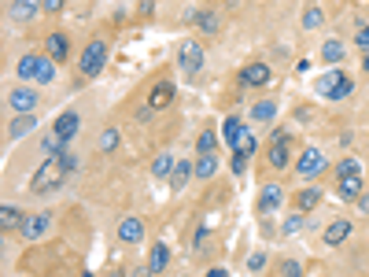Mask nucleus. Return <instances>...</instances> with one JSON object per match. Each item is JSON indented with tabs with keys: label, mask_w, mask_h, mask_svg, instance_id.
Here are the masks:
<instances>
[{
	"label": "nucleus",
	"mask_w": 369,
	"mask_h": 277,
	"mask_svg": "<svg viewBox=\"0 0 369 277\" xmlns=\"http://www.w3.org/2000/svg\"><path fill=\"white\" fill-rule=\"evenodd\" d=\"M133 277H155L152 270H148V266H144V270H133Z\"/></svg>",
	"instance_id": "obj_44"
},
{
	"label": "nucleus",
	"mask_w": 369,
	"mask_h": 277,
	"mask_svg": "<svg viewBox=\"0 0 369 277\" xmlns=\"http://www.w3.org/2000/svg\"><path fill=\"white\" fill-rule=\"evenodd\" d=\"M214 174H218V155L214 152L196 155V177H199V181H211Z\"/></svg>",
	"instance_id": "obj_25"
},
{
	"label": "nucleus",
	"mask_w": 369,
	"mask_h": 277,
	"mask_svg": "<svg viewBox=\"0 0 369 277\" xmlns=\"http://www.w3.org/2000/svg\"><path fill=\"white\" fill-rule=\"evenodd\" d=\"M52 233V211H37V214H30V225H26V241H41V236Z\"/></svg>",
	"instance_id": "obj_20"
},
{
	"label": "nucleus",
	"mask_w": 369,
	"mask_h": 277,
	"mask_svg": "<svg viewBox=\"0 0 369 277\" xmlns=\"http://www.w3.org/2000/svg\"><path fill=\"white\" fill-rule=\"evenodd\" d=\"M174 166H177V159H174L170 152H159L155 159H152V174H155V177H170Z\"/></svg>",
	"instance_id": "obj_30"
},
{
	"label": "nucleus",
	"mask_w": 369,
	"mask_h": 277,
	"mask_svg": "<svg viewBox=\"0 0 369 277\" xmlns=\"http://www.w3.org/2000/svg\"><path fill=\"white\" fill-rule=\"evenodd\" d=\"M56 59H48L41 52H26L23 59L15 63V74L19 82H34V85H52L56 82Z\"/></svg>",
	"instance_id": "obj_1"
},
{
	"label": "nucleus",
	"mask_w": 369,
	"mask_h": 277,
	"mask_svg": "<svg viewBox=\"0 0 369 277\" xmlns=\"http://www.w3.org/2000/svg\"><path fill=\"white\" fill-rule=\"evenodd\" d=\"M78 130H82V115H78V111H63V115H59L56 122H52V133H56V137H63L67 144H71L74 137H78Z\"/></svg>",
	"instance_id": "obj_16"
},
{
	"label": "nucleus",
	"mask_w": 369,
	"mask_h": 277,
	"mask_svg": "<svg viewBox=\"0 0 369 277\" xmlns=\"http://www.w3.org/2000/svg\"><path fill=\"white\" fill-rule=\"evenodd\" d=\"M174 96H177L174 82H170V78H159V82L152 85V93H148V107H152V111H159V107L174 104Z\"/></svg>",
	"instance_id": "obj_14"
},
{
	"label": "nucleus",
	"mask_w": 369,
	"mask_h": 277,
	"mask_svg": "<svg viewBox=\"0 0 369 277\" xmlns=\"http://www.w3.org/2000/svg\"><path fill=\"white\" fill-rule=\"evenodd\" d=\"M277 111H281V104H277L273 96H266V100H255L251 104V118H255L258 126H270L273 118H277Z\"/></svg>",
	"instance_id": "obj_22"
},
{
	"label": "nucleus",
	"mask_w": 369,
	"mask_h": 277,
	"mask_svg": "<svg viewBox=\"0 0 369 277\" xmlns=\"http://www.w3.org/2000/svg\"><path fill=\"white\" fill-rule=\"evenodd\" d=\"M281 277H303V266H299L295 259H284L281 263Z\"/></svg>",
	"instance_id": "obj_37"
},
{
	"label": "nucleus",
	"mask_w": 369,
	"mask_h": 277,
	"mask_svg": "<svg viewBox=\"0 0 369 277\" xmlns=\"http://www.w3.org/2000/svg\"><path fill=\"white\" fill-rule=\"evenodd\" d=\"M281 233H299V211L292 214V219H284V225H281Z\"/></svg>",
	"instance_id": "obj_41"
},
{
	"label": "nucleus",
	"mask_w": 369,
	"mask_h": 277,
	"mask_svg": "<svg viewBox=\"0 0 369 277\" xmlns=\"http://www.w3.org/2000/svg\"><path fill=\"white\" fill-rule=\"evenodd\" d=\"M107 41L104 37H96V41H89L85 48H82V59H78V74L82 78H96L100 71H104V63H107Z\"/></svg>",
	"instance_id": "obj_6"
},
{
	"label": "nucleus",
	"mask_w": 369,
	"mask_h": 277,
	"mask_svg": "<svg viewBox=\"0 0 369 277\" xmlns=\"http://www.w3.org/2000/svg\"><path fill=\"white\" fill-rule=\"evenodd\" d=\"M336 189H340L344 200H358V196L366 192V189H362V177H344V181L336 185Z\"/></svg>",
	"instance_id": "obj_32"
},
{
	"label": "nucleus",
	"mask_w": 369,
	"mask_h": 277,
	"mask_svg": "<svg viewBox=\"0 0 369 277\" xmlns=\"http://www.w3.org/2000/svg\"><path fill=\"white\" fill-rule=\"evenodd\" d=\"M325 196H322V185H306V189H299L292 196V207L299 214H306V211H317V203H322Z\"/></svg>",
	"instance_id": "obj_18"
},
{
	"label": "nucleus",
	"mask_w": 369,
	"mask_h": 277,
	"mask_svg": "<svg viewBox=\"0 0 369 277\" xmlns=\"http://www.w3.org/2000/svg\"><path fill=\"white\" fill-rule=\"evenodd\" d=\"M292 170L303 177V181H317L325 170H328V159H325V152L322 148H314V144H306V148H299V155H295V166Z\"/></svg>",
	"instance_id": "obj_4"
},
{
	"label": "nucleus",
	"mask_w": 369,
	"mask_h": 277,
	"mask_svg": "<svg viewBox=\"0 0 369 277\" xmlns=\"http://www.w3.org/2000/svg\"><path fill=\"white\" fill-rule=\"evenodd\" d=\"M63 177H67L63 163H59V159H45L34 170V177H30V192H37V196H41V192H52V189L63 185Z\"/></svg>",
	"instance_id": "obj_5"
},
{
	"label": "nucleus",
	"mask_w": 369,
	"mask_h": 277,
	"mask_svg": "<svg viewBox=\"0 0 369 277\" xmlns=\"http://www.w3.org/2000/svg\"><path fill=\"white\" fill-rule=\"evenodd\" d=\"M118 148V130H104L100 133V152H115Z\"/></svg>",
	"instance_id": "obj_34"
},
{
	"label": "nucleus",
	"mask_w": 369,
	"mask_h": 277,
	"mask_svg": "<svg viewBox=\"0 0 369 277\" xmlns=\"http://www.w3.org/2000/svg\"><path fill=\"white\" fill-rule=\"evenodd\" d=\"M355 48H362V52H369V23H362L355 30Z\"/></svg>",
	"instance_id": "obj_35"
},
{
	"label": "nucleus",
	"mask_w": 369,
	"mask_h": 277,
	"mask_svg": "<svg viewBox=\"0 0 369 277\" xmlns=\"http://www.w3.org/2000/svg\"><path fill=\"white\" fill-rule=\"evenodd\" d=\"M56 159H59V163H63V170H67V174H74V170H78V166H82V159H78V155H74V152H63V155H56Z\"/></svg>",
	"instance_id": "obj_36"
},
{
	"label": "nucleus",
	"mask_w": 369,
	"mask_h": 277,
	"mask_svg": "<svg viewBox=\"0 0 369 277\" xmlns=\"http://www.w3.org/2000/svg\"><path fill=\"white\" fill-rule=\"evenodd\" d=\"M41 4H45V12H48V15H59V12L67 8V0H41Z\"/></svg>",
	"instance_id": "obj_40"
},
{
	"label": "nucleus",
	"mask_w": 369,
	"mask_h": 277,
	"mask_svg": "<svg viewBox=\"0 0 369 277\" xmlns=\"http://www.w3.org/2000/svg\"><path fill=\"white\" fill-rule=\"evenodd\" d=\"M229 152H241V155H247V159H251V155L258 152V137H255V133H251V130H247V126H244V133L236 137V144L229 148Z\"/></svg>",
	"instance_id": "obj_28"
},
{
	"label": "nucleus",
	"mask_w": 369,
	"mask_h": 277,
	"mask_svg": "<svg viewBox=\"0 0 369 277\" xmlns=\"http://www.w3.org/2000/svg\"><path fill=\"white\" fill-rule=\"evenodd\" d=\"M229 166H233V174H236V177H241V174H247V155L233 152V163H229Z\"/></svg>",
	"instance_id": "obj_39"
},
{
	"label": "nucleus",
	"mask_w": 369,
	"mask_h": 277,
	"mask_svg": "<svg viewBox=\"0 0 369 277\" xmlns=\"http://www.w3.org/2000/svg\"><path fill=\"white\" fill-rule=\"evenodd\" d=\"M355 233V225H351V219H333L325 225V233H322V241L328 244V248H340V244L347 241V236Z\"/></svg>",
	"instance_id": "obj_15"
},
{
	"label": "nucleus",
	"mask_w": 369,
	"mask_h": 277,
	"mask_svg": "<svg viewBox=\"0 0 369 277\" xmlns=\"http://www.w3.org/2000/svg\"><path fill=\"white\" fill-rule=\"evenodd\" d=\"M241 133H244V118H241V115H229L225 122H222V141H225L229 148H233Z\"/></svg>",
	"instance_id": "obj_27"
},
{
	"label": "nucleus",
	"mask_w": 369,
	"mask_h": 277,
	"mask_svg": "<svg viewBox=\"0 0 369 277\" xmlns=\"http://www.w3.org/2000/svg\"><path fill=\"white\" fill-rule=\"evenodd\" d=\"M288 200V192H284V185L281 181H266L262 189H258V200H255V211H258V219H270L273 211H281Z\"/></svg>",
	"instance_id": "obj_7"
},
{
	"label": "nucleus",
	"mask_w": 369,
	"mask_h": 277,
	"mask_svg": "<svg viewBox=\"0 0 369 277\" xmlns=\"http://www.w3.org/2000/svg\"><path fill=\"white\" fill-rule=\"evenodd\" d=\"M41 12H45L41 0H12V4H8V23L12 26H30Z\"/></svg>",
	"instance_id": "obj_10"
},
{
	"label": "nucleus",
	"mask_w": 369,
	"mask_h": 277,
	"mask_svg": "<svg viewBox=\"0 0 369 277\" xmlns=\"http://www.w3.org/2000/svg\"><path fill=\"white\" fill-rule=\"evenodd\" d=\"M270 63H262V59H255V63H247L241 74H236V82H241L244 89H262V85H270Z\"/></svg>",
	"instance_id": "obj_11"
},
{
	"label": "nucleus",
	"mask_w": 369,
	"mask_h": 277,
	"mask_svg": "<svg viewBox=\"0 0 369 277\" xmlns=\"http://www.w3.org/2000/svg\"><path fill=\"white\" fill-rule=\"evenodd\" d=\"M37 130V115H12V122H8V141H23L26 133Z\"/></svg>",
	"instance_id": "obj_21"
},
{
	"label": "nucleus",
	"mask_w": 369,
	"mask_h": 277,
	"mask_svg": "<svg viewBox=\"0 0 369 277\" xmlns=\"http://www.w3.org/2000/svg\"><path fill=\"white\" fill-rule=\"evenodd\" d=\"M325 26V12L317 4H306V12H303V30L306 34H314V30H322Z\"/></svg>",
	"instance_id": "obj_29"
},
{
	"label": "nucleus",
	"mask_w": 369,
	"mask_h": 277,
	"mask_svg": "<svg viewBox=\"0 0 369 277\" xmlns=\"http://www.w3.org/2000/svg\"><path fill=\"white\" fill-rule=\"evenodd\" d=\"M166 266H170V248L159 241V244H152V255H148V270H152V274H163Z\"/></svg>",
	"instance_id": "obj_24"
},
{
	"label": "nucleus",
	"mask_w": 369,
	"mask_h": 277,
	"mask_svg": "<svg viewBox=\"0 0 369 277\" xmlns=\"http://www.w3.org/2000/svg\"><path fill=\"white\" fill-rule=\"evenodd\" d=\"M4 104H8L12 115H30L37 104H41V96H37V89H30V85H12L8 96H4Z\"/></svg>",
	"instance_id": "obj_8"
},
{
	"label": "nucleus",
	"mask_w": 369,
	"mask_h": 277,
	"mask_svg": "<svg viewBox=\"0 0 369 277\" xmlns=\"http://www.w3.org/2000/svg\"><path fill=\"white\" fill-rule=\"evenodd\" d=\"M207 277H229V274L222 270V266H214V270H211V274H207Z\"/></svg>",
	"instance_id": "obj_43"
},
{
	"label": "nucleus",
	"mask_w": 369,
	"mask_h": 277,
	"mask_svg": "<svg viewBox=\"0 0 369 277\" xmlns=\"http://www.w3.org/2000/svg\"><path fill=\"white\" fill-rule=\"evenodd\" d=\"M314 89H317V96H325V100H347V96L355 93V78L340 71V67H328L325 74H317L314 78Z\"/></svg>",
	"instance_id": "obj_2"
},
{
	"label": "nucleus",
	"mask_w": 369,
	"mask_h": 277,
	"mask_svg": "<svg viewBox=\"0 0 369 277\" xmlns=\"http://www.w3.org/2000/svg\"><path fill=\"white\" fill-rule=\"evenodd\" d=\"M362 71L369 74V52H362Z\"/></svg>",
	"instance_id": "obj_45"
},
{
	"label": "nucleus",
	"mask_w": 369,
	"mask_h": 277,
	"mask_svg": "<svg viewBox=\"0 0 369 277\" xmlns=\"http://www.w3.org/2000/svg\"><path fill=\"white\" fill-rule=\"evenodd\" d=\"M177 63H181L185 78H196L199 71H203V63H207L203 45L199 41H181V48H177Z\"/></svg>",
	"instance_id": "obj_9"
},
{
	"label": "nucleus",
	"mask_w": 369,
	"mask_h": 277,
	"mask_svg": "<svg viewBox=\"0 0 369 277\" xmlns=\"http://www.w3.org/2000/svg\"><path fill=\"white\" fill-rule=\"evenodd\" d=\"M82 277H93V274H82Z\"/></svg>",
	"instance_id": "obj_46"
},
{
	"label": "nucleus",
	"mask_w": 369,
	"mask_h": 277,
	"mask_svg": "<svg viewBox=\"0 0 369 277\" xmlns=\"http://www.w3.org/2000/svg\"><path fill=\"white\" fill-rule=\"evenodd\" d=\"M295 137L288 133V130H273V137H270V148H266V166L270 170H288V166H295Z\"/></svg>",
	"instance_id": "obj_3"
},
{
	"label": "nucleus",
	"mask_w": 369,
	"mask_h": 277,
	"mask_svg": "<svg viewBox=\"0 0 369 277\" xmlns=\"http://www.w3.org/2000/svg\"><path fill=\"white\" fill-rule=\"evenodd\" d=\"M247 270H251V274L266 270V252H251V259H247Z\"/></svg>",
	"instance_id": "obj_38"
},
{
	"label": "nucleus",
	"mask_w": 369,
	"mask_h": 277,
	"mask_svg": "<svg viewBox=\"0 0 369 277\" xmlns=\"http://www.w3.org/2000/svg\"><path fill=\"white\" fill-rule=\"evenodd\" d=\"M362 4H366V0H362Z\"/></svg>",
	"instance_id": "obj_47"
},
{
	"label": "nucleus",
	"mask_w": 369,
	"mask_h": 277,
	"mask_svg": "<svg viewBox=\"0 0 369 277\" xmlns=\"http://www.w3.org/2000/svg\"><path fill=\"white\" fill-rule=\"evenodd\" d=\"M26 225H30L26 211H19V207H12V203L0 207V230L4 233H26Z\"/></svg>",
	"instance_id": "obj_13"
},
{
	"label": "nucleus",
	"mask_w": 369,
	"mask_h": 277,
	"mask_svg": "<svg viewBox=\"0 0 369 277\" xmlns=\"http://www.w3.org/2000/svg\"><path fill=\"white\" fill-rule=\"evenodd\" d=\"M192 177H196V163H177V166H174V174H170V189H174V192H181L185 185L192 181Z\"/></svg>",
	"instance_id": "obj_26"
},
{
	"label": "nucleus",
	"mask_w": 369,
	"mask_h": 277,
	"mask_svg": "<svg viewBox=\"0 0 369 277\" xmlns=\"http://www.w3.org/2000/svg\"><path fill=\"white\" fill-rule=\"evenodd\" d=\"M144 219H137V214H129V219L118 222V241L122 244H141L144 241Z\"/></svg>",
	"instance_id": "obj_19"
},
{
	"label": "nucleus",
	"mask_w": 369,
	"mask_h": 277,
	"mask_svg": "<svg viewBox=\"0 0 369 277\" xmlns=\"http://www.w3.org/2000/svg\"><path fill=\"white\" fill-rule=\"evenodd\" d=\"M355 203H358V211H366V214H369V192H362Z\"/></svg>",
	"instance_id": "obj_42"
},
{
	"label": "nucleus",
	"mask_w": 369,
	"mask_h": 277,
	"mask_svg": "<svg viewBox=\"0 0 369 277\" xmlns=\"http://www.w3.org/2000/svg\"><path fill=\"white\" fill-rule=\"evenodd\" d=\"M188 23H192L199 34H218V30H222V15H218L214 8H199V12L188 15Z\"/></svg>",
	"instance_id": "obj_17"
},
{
	"label": "nucleus",
	"mask_w": 369,
	"mask_h": 277,
	"mask_svg": "<svg viewBox=\"0 0 369 277\" xmlns=\"http://www.w3.org/2000/svg\"><path fill=\"white\" fill-rule=\"evenodd\" d=\"M344 56H347V45H344V41H336V37H328V41L322 45V52H317V59H322L325 67H340V63H344Z\"/></svg>",
	"instance_id": "obj_23"
},
{
	"label": "nucleus",
	"mask_w": 369,
	"mask_h": 277,
	"mask_svg": "<svg viewBox=\"0 0 369 277\" xmlns=\"http://www.w3.org/2000/svg\"><path fill=\"white\" fill-rule=\"evenodd\" d=\"M214 144H218V133L214 130H203L199 133V141H196V152L203 155V152H214Z\"/></svg>",
	"instance_id": "obj_33"
},
{
	"label": "nucleus",
	"mask_w": 369,
	"mask_h": 277,
	"mask_svg": "<svg viewBox=\"0 0 369 277\" xmlns=\"http://www.w3.org/2000/svg\"><path fill=\"white\" fill-rule=\"evenodd\" d=\"M336 177H340V181L344 177H362V163H358L355 155H344V159L336 163Z\"/></svg>",
	"instance_id": "obj_31"
},
{
	"label": "nucleus",
	"mask_w": 369,
	"mask_h": 277,
	"mask_svg": "<svg viewBox=\"0 0 369 277\" xmlns=\"http://www.w3.org/2000/svg\"><path fill=\"white\" fill-rule=\"evenodd\" d=\"M45 52H48V59H56V63H67V59H71V37H67L63 30H52V34L45 37Z\"/></svg>",
	"instance_id": "obj_12"
}]
</instances>
